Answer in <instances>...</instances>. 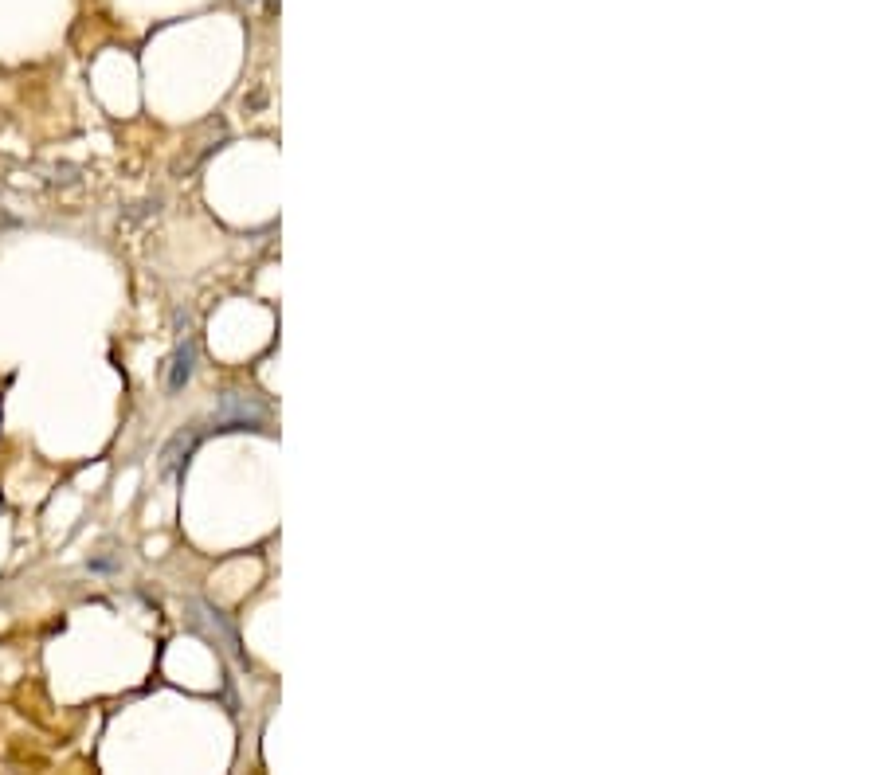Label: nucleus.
Here are the masks:
<instances>
[{"mask_svg":"<svg viewBox=\"0 0 881 775\" xmlns=\"http://www.w3.org/2000/svg\"><path fill=\"white\" fill-rule=\"evenodd\" d=\"M192 365H196V341H181L173 353V365H169V392H181L192 380Z\"/></svg>","mask_w":881,"mask_h":775,"instance_id":"obj_3","label":"nucleus"},{"mask_svg":"<svg viewBox=\"0 0 881 775\" xmlns=\"http://www.w3.org/2000/svg\"><path fill=\"white\" fill-rule=\"evenodd\" d=\"M216 423H263V408L239 392H228L224 404L216 411Z\"/></svg>","mask_w":881,"mask_h":775,"instance_id":"obj_1","label":"nucleus"},{"mask_svg":"<svg viewBox=\"0 0 881 775\" xmlns=\"http://www.w3.org/2000/svg\"><path fill=\"white\" fill-rule=\"evenodd\" d=\"M200 435H204L200 427H188V431H181V435H177V439H173V443L165 447V455H161V470H165V474H177V470H181V466L188 462V455L196 451Z\"/></svg>","mask_w":881,"mask_h":775,"instance_id":"obj_2","label":"nucleus"}]
</instances>
